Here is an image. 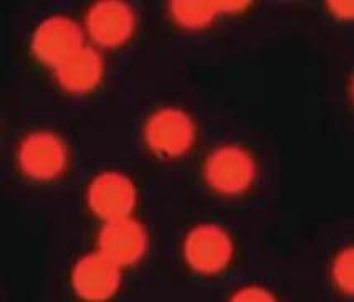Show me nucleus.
<instances>
[{
  "label": "nucleus",
  "instance_id": "nucleus-1",
  "mask_svg": "<svg viewBox=\"0 0 354 302\" xmlns=\"http://www.w3.org/2000/svg\"><path fill=\"white\" fill-rule=\"evenodd\" d=\"M83 33L73 20L66 17H52L37 28L32 48L44 63L60 66L63 61L82 50Z\"/></svg>",
  "mask_w": 354,
  "mask_h": 302
},
{
  "label": "nucleus",
  "instance_id": "nucleus-2",
  "mask_svg": "<svg viewBox=\"0 0 354 302\" xmlns=\"http://www.w3.org/2000/svg\"><path fill=\"white\" fill-rule=\"evenodd\" d=\"M185 258L196 271L212 274L222 271L234 254L229 234L216 225H202L192 230L185 240Z\"/></svg>",
  "mask_w": 354,
  "mask_h": 302
},
{
  "label": "nucleus",
  "instance_id": "nucleus-3",
  "mask_svg": "<svg viewBox=\"0 0 354 302\" xmlns=\"http://www.w3.org/2000/svg\"><path fill=\"white\" fill-rule=\"evenodd\" d=\"M146 141L162 155H183L194 142V123L184 111L166 108L158 111L146 125Z\"/></svg>",
  "mask_w": 354,
  "mask_h": 302
},
{
  "label": "nucleus",
  "instance_id": "nucleus-4",
  "mask_svg": "<svg viewBox=\"0 0 354 302\" xmlns=\"http://www.w3.org/2000/svg\"><path fill=\"white\" fill-rule=\"evenodd\" d=\"M255 175V163L240 148H222L207 161V180L223 194H240L250 185Z\"/></svg>",
  "mask_w": 354,
  "mask_h": 302
},
{
  "label": "nucleus",
  "instance_id": "nucleus-5",
  "mask_svg": "<svg viewBox=\"0 0 354 302\" xmlns=\"http://www.w3.org/2000/svg\"><path fill=\"white\" fill-rule=\"evenodd\" d=\"M88 200L96 215L109 221L120 220L128 217L134 208L136 188L124 175L108 172L93 180Z\"/></svg>",
  "mask_w": 354,
  "mask_h": 302
},
{
  "label": "nucleus",
  "instance_id": "nucleus-6",
  "mask_svg": "<svg viewBox=\"0 0 354 302\" xmlns=\"http://www.w3.org/2000/svg\"><path fill=\"white\" fill-rule=\"evenodd\" d=\"M118 264L106 254H88L73 271V288L86 301H104L120 286Z\"/></svg>",
  "mask_w": 354,
  "mask_h": 302
},
{
  "label": "nucleus",
  "instance_id": "nucleus-7",
  "mask_svg": "<svg viewBox=\"0 0 354 302\" xmlns=\"http://www.w3.org/2000/svg\"><path fill=\"white\" fill-rule=\"evenodd\" d=\"M66 152L62 141L48 132H35L24 141L20 163L25 174L39 180L57 177L63 170Z\"/></svg>",
  "mask_w": 354,
  "mask_h": 302
},
{
  "label": "nucleus",
  "instance_id": "nucleus-8",
  "mask_svg": "<svg viewBox=\"0 0 354 302\" xmlns=\"http://www.w3.org/2000/svg\"><path fill=\"white\" fill-rule=\"evenodd\" d=\"M134 14L123 2L106 0L96 3L88 14V30L93 40L103 47H118L131 37Z\"/></svg>",
  "mask_w": 354,
  "mask_h": 302
},
{
  "label": "nucleus",
  "instance_id": "nucleus-9",
  "mask_svg": "<svg viewBox=\"0 0 354 302\" xmlns=\"http://www.w3.org/2000/svg\"><path fill=\"white\" fill-rule=\"evenodd\" d=\"M101 253L116 264H133L146 250V232L133 220H111L100 234Z\"/></svg>",
  "mask_w": 354,
  "mask_h": 302
},
{
  "label": "nucleus",
  "instance_id": "nucleus-10",
  "mask_svg": "<svg viewBox=\"0 0 354 302\" xmlns=\"http://www.w3.org/2000/svg\"><path fill=\"white\" fill-rule=\"evenodd\" d=\"M103 61L95 48H82L57 68V77L66 90L86 93L100 83Z\"/></svg>",
  "mask_w": 354,
  "mask_h": 302
},
{
  "label": "nucleus",
  "instance_id": "nucleus-11",
  "mask_svg": "<svg viewBox=\"0 0 354 302\" xmlns=\"http://www.w3.org/2000/svg\"><path fill=\"white\" fill-rule=\"evenodd\" d=\"M248 2L240 0H176L171 3L174 19L187 28H201L207 25L218 12L242 10Z\"/></svg>",
  "mask_w": 354,
  "mask_h": 302
},
{
  "label": "nucleus",
  "instance_id": "nucleus-12",
  "mask_svg": "<svg viewBox=\"0 0 354 302\" xmlns=\"http://www.w3.org/2000/svg\"><path fill=\"white\" fill-rule=\"evenodd\" d=\"M354 251L353 248H346L339 253L335 263V281L344 292L354 291Z\"/></svg>",
  "mask_w": 354,
  "mask_h": 302
},
{
  "label": "nucleus",
  "instance_id": "nucleus-13",
  "mask_svg": "<svg viewBox=\"0 0 354 302\" xmlns=\"http://www.w3.org/2000/svg\"><path fill=\"white\" fill-rule=\"evenodd\" d=\"M232 301H275L272 292H268L267 289L259 288V286H248L245 289L232 297Z\"/></svg>",
  "mask_w": 354,
  "mask_h": 302
},
{
  "label": "nucleus",
  "instance_id": "nucleus-14",
  "mask_svg": "<svg viewBox=\"0 0 354 302\" xmlns=\"http://www.w3.org/2000/svg\"><path fill=\"white\" fill-rule=\"evenodd\" d=\"M330 6L336 15L344 17V19L353 17V2H330Z\"/></svg>",
  "mask_w": 354,
  "mask_h": 302
}]
</instances>
